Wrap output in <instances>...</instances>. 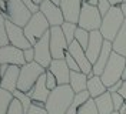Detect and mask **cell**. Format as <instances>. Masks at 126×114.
Here are the masks:
<instances>
[{"label": "cell", "mask_w": 126, "mask_h": 114, "mask_svg": "<svg viewBox=\"0 0 126 114\" xmlns=\"http://www.w3.org/2000/svg\"><path fill=\"white\" fill-rule=\"evenodd\" d=\"M75 99V91L70 84L59 86L57 89L50 91V96L46 101V110L49 114H67Z\"/></svg>", "instance_id": "cell-1"}, {"label": "cell", "mask_w": 126, "mask_h": 114, "mask_svg": "<svg viewBox=\"0 0 126 114\" xmlns=\"http://www.w3.org/2000/svg\"><path fill=\"white\" fill-rule=\"evenodd\" d=\"M125 16L122 13V10L119 6H113L110 9V12L103 17L102 26H100V34L106 41L113 43V40L116 38L118 33L120 31L123 23H125Z\"/></svg>", "instance_id": "cell-2"}, {"label": "cell", "mask_w": 126, "mask_h": 114, "mask_svg": "<svg viewBox=\"0 0 126 114\" xmlns=\"http://www.w3.org/2000/svg\"><path fill=\"white\" fill-rule=\"evenodd\" d=\"M125 67H126V57H123V56H120V54L113 51L109 59V63L105 67V71L100 76L103 84L109 89L113 84L120 81L122 80V73H123Z\"/></svg>", "instance_id": "cell-3"}, {"label": "cell", "mask_w": 126, "mask_h": 114, "mask_svg": "<svg viewBox=\"0 0 126 114\" xmlns=\"http://www.w3.org/2000/svg\"><path fill=\"white\" fill-rule=\"evenodd\" d=\"M46 73V68H43L36 61L27 63L20 68V76H19V83H17V90L29 93L34 87L40 77Z\"/></svg>", "instance_id": "cell-4"}, {"label": "cell", "mask_w": 126, "mask_h": 114, "mask_svg": "<svg viewBox=\"0 0 126 114\" xmlns=\"http://www.w3.org/2000/svg\"><path fill=\"white\" fill-rule=\"evenodd\" d=\"M50 29L52 27H50L49 22L46 20V17L42 14L40 12H37V13H34L32 16V19L24 26L23 30H24V34H26L27 40L30 41V44L34 46Z\"/></svg>", "instance_id": "cell-5"}, {"label": "cell", "mask_w": 126, "mask_h": 114, "mask_svg": "<svg viewBox=\"0 0 126 114\" xmlns=\"http://www.w3.org/2000/svg\"><path fill=\"white\" fill-rule=\"evenodd\" d=\"M102 20L103 17L96 6H90L87 3H83L82 12H80V17H79V22H78V26L80 29H85L89 33L100 30Z\"/></svg>", "instance_id": "cell-6"}, {"label": "cell", "mask_w": 126, "mask_h": 114, "mask_svg": "<svg viewBox=\"0 0 126 114\" xmlns=\"http://www.w3.org/2000/svg\"><path fill=\"white\" fill-rule=\"evenodd\" d=\"M4 16L13 24L24 29V26L32 19L33 13L24 6V3L22 0H9L7 1V12H6Z\"/></svg>", "instance_id": "cell-7"}, {"label": "cell", "mask_w": 126, "mask_h": 114, "mask_svg": "<svg viewBox=\"0 0 126 114\" xmlns=\"http://www.w3.org/2000/svg\"><path fill=\"white\" fill-rule=\"evenodd\" d=\"M50 50L53 60H63L69 51V43L62 31V27L50 29Z\"/></svg>", "instance_id": "cell-8"}, {"label": "cell", "mask_w": 126, "mask_h": 114, "mask_svg": "<svg viewBox=\"0 0 126 114\" xmlns=\"http://www.w3.org/2000/svg\"><path fill=\"white\" fill-rule=\"evenodd\" d=\"M33 47H34V61L47 70L50 67L52 61H53L52 50H50V30L47 31Z\"/></svg>", "instance_id": "cell-9"}, {"label": "cell", "mask_w": 126, "mask_h": 114, "mask_svg": "<svg viewBox=\"0 0 126 114\" xmlns=\"http://www.w3.org/2000/svg\"><path fill=\"white\" fill-rule=\"evenodd\" d=\"M0 64L23 67L26 64L23 50H20V49H17L12 44L0 47Z\"/></svg>", "instance_id": "cell-10"}, {"label": "cell", "mask_w": 126, "mask_h": 114, "mask_svg": "<svg viewBox=\"0 0 126 114\" xmlns=\"http://www.w3.org/2000/svg\"><path fill=\"white\" fill-rule=\"evenodd\" d=\"M39 12L46 17V20L49 22L50 27H60L63 23H64V17L60 7L52 3L50 0H46L45 3H42L39 7Z\"/></svg>", "instance_id": "cell-11"}, {"label": "cell", "mask_w": 126, "mask_h": 114, "mask_svg": "<svg viewBox=\"0 0 126 114\" xmlns=\"http://www.w3.org/2000/svg\"><path fill=\"white\" fill-rule=\"evenodd\" d=\"M6 26H7V36H9V41H10V44L17 47V49H20V50H27V49H30L33 46L30 44V41L27 40L26 37V34H24V30L23 27H19V26H16L13 23L7 20L6 22Z\"/></svg>", "instance_id": "cell-12"}, {"label": "cell", "mask_w": 126, "mask_h": 114, "mask_svg": "<svg viewBox=\"0 0 126 114\" xmlns=\"http://www.w3.org/2000/svg\"><path fill=\"white\" fill-rule=\"evenodd\" d=\"M83 3H85L83 0H60L59 7H60V10L63 13L64 22L78 24Z\"/></svg>", "instance_id": "cell-13"}, {"label": "cell", "mask_w": 126, "mask_h": 114, "mask_svg": "<svg viewBox=\"0 0 126 114\" xmlns=\"http://www.w3.org/2000/svg\"><path fill=\"white\" fill-rule=\"evenodd\" d=\"M69 53H70V56L75 59V61L78 63V66L80 67V71H82L83 74L87 76V74L93 70V64L89 61L85 49L79 44L78 41H73L72 44H69Z\"/></svg>", "instance_id": "cell-14"}, {"label": "cell", "mask_w": 126, "mask_h": 114, "mask_svg": "<svg viewBox=\"0 0 126 114\" xmlns=\"http://www.w3.org/2000/svg\"><path fill=\"white\" fill-rule=\"evenodd\" d=\"M103 43H105V38L103 36L100 34V31L96 30V31H90V40H89V44L86 47V56L89 61L94 64L97 59H99V54L102 51V47H103Z\"/></svg>", "instance_id": "cell-15"}, {"label": "cell", "mask_w": 126, "mask_h": 114, "mask_svg": "<svg viewBox=\"0 0 126 114\" xmlns=\"http://www.w3.org/2000/svg\"><path fill=\"white\" fill-rule=\"evenodd\" d=\"M49 70L56 77L59 86H66V84L70 83V68H69L64 59L63 60H53Z\"/></svg>", "instance_id": "cell-16"}, {"label": "cell", "mask_w": 126, "mask_h": 114, "mask_svg": "<svg viewBox=\"0 0 126 114\" xmlns=\"http://www.w3.org/2000/svg\"><path fill=\"white\" fill-rule=\"evenodd\" d=\"M20 68L17 66H9L7 71L3 74L1 81H0V87L4 89L6 91L13 93L17 90V83H19V76H20Z\"/></svg>", "instance_id": "cell-17"}, {"label": "cell", "mask_w": 126, "mask_h": 114, "mask_svg": "<svg viewBox=\"0 0 126 114\" xmlns=\"http://www.w3.org/2000/svg\"><path fill=\"white\" fill-rule=\"evenodd\" d=\"M27 94H29V97L32 99V101H40V103H45L46 104L47 99L50 96V90L47 89V86H46V76L45 74L37 80V83L34 84V87Z\"/></svg>", "instance_id": "cell-18"}, {"label": "cell", "mask_w": 126, "mask_h": 114, "mask_svg": "<svg viewBox=\"0 0 126 114\" xmlns=\"http://www.w3.org/2000/svg\"><path fill=\"white\" fill-rule=\"evenodd\" d=\"M112 53H113V46H112V43L105 40L103 47H102V51H100V54H99V59H97V61L93 64L94 76H102V73L105 71L106 64L109 63V59H110V56H112Z\"/></svg>", "instance_id": "cell-19"}, {"label": "cell", "mask_w": 126, "mask_h": 114, "mask_svg": "<svg viewBox=\"0 0 126 114\" xmlns=\"http://www.w3.org/2000/svg\"><path fill=\"white\" fill-rule=\"evenodd\" d=\"M94 104L99 114H113L115 113V106H113V100H112V93H105L103 96L94 99Z\"/></svg>", "instance_id": "cell-20"}, {"label": "cell", "mask_w": 126, "mask_h": 114, "mask_svg": "<svg viewBox=\"0 0 126 114\" xmlns=\"http://www.w3.org/2000/svg\"><path fill=\"white\" fill-rule=\"evenodd\" d=\"M87 91H89L90 97L94 100L97 97H100V96H103L105 93H108V87L103 84L100 76H94L93 78L87 80Z\"/></svg>", "instance_id": "cell-21"}, {"label": "cell", "mask_w": 126, "mask_h": 114, "mask_svg": "<svg viewBox=\"0 0 126 114\" xmlns=\"http://www.w3.org/2000/svg\"><path fill=\"white\" fill-rule=\"evenodd\" d=\"M70 87L75 94L87 90V76L82 71H70Z\"/></svg>", "instance_id": "cell-22"}, {"label": "cell", "mask_w": 126, "mask_h": 114, "mask_svg": "<svg viewBox=\"0 0 126 114\" xmlns=\"http://www.w3.org/2000/svg\"><path fill=\"white\" fill-rule=\"evenodd\" d=\"M112 46H113V51H115V53H118V54H120V56L126 57V20H125V23H123L120 31L118 33L116 38L113 40Z\"/></svg>", "instance_id": "cell-23"}, {"label": "cell", "mask_w": 126, "mask_h": 114, "mask_svg": "<svg viewBox=\"0 0 126 114\" xmlns=\"http://www.w3.org/2000/svg\"><path fill=\"white\" fill-rule=\"evenodd\" d=\"M92 99L90 97V94H89V91H82V93H78V94H75V99H73V103H72L70 108H69V111L67 114H78V111L82 108V107L86 104L89 100Z\"/></svg>", "instance_id": "cell-24"}, {"label": "cell", "mask_w": 126, "mask_h": 114, "mask_svg": "<svg viewBox=\"0 0 126 114\" xmlns=\"http://www.w3.org/2000/svg\"><path fill=\"white\" fill-rule=\"evenodd\" d=\"M13 99L15 97L10 91H6L4 89L0 87V114H7V110Z\"/></svg>", "instance_id": "cell-25"}, {"label": "cell", "mask_w": 126, "mask_h": 114, "mask_svg": "<svg viewBox=\"0 0 126 114\" xmlns=\"http://www.w3.org/2000/svg\"><path fill=\"white\" fill-rule=\"evenodd\" d=\"M60 27H62V31H63V34H64V37H66V40H67V43L72 44L75 41V34H76V30H78L79 26L75 24V23L64 22Z\"/></svg>", "instance_id": "cell-26"}, {"label": "cell", "mask_w": 126, "mask_h": 114, "mask_svg": "<svg viewBox=\"0 0 126 114\" xmlns=\"http://www.w3.org/2000/svg\"><path fill=\"white\" fill-rule=\"evenodd\" d=\"M12 94H13V97H15L16 100L20 101V104L23 106L24 114H26L27 113V110L30 108V106L33 104V101H32V99L29 97V94H27V93H23V91H20V90H15Z\"/></svg>", "instance_id": "cell-27"}, {"label": "cell", "mask_w": 126, "mask_h": 114, "mask_svg": "<svg viewBox=\"0 0 126 114\" xmlns=\"http://www.w3.org/2000/svg\"><path fill=\"white\" fill-rule=\"evenodd\" d=\"M6 16L0 14V47H4V46H9L10 41H9V36H7V26H6Z\"/></svg>", "instance_id": "cell-28"}, {"label": "cell", "mask_w": 126, "mask_h": 114, "mask_svg": "<svg viewBox=\"0 0 126 114\" xmlns=\"http://www.w3.org/2000/svg\"><path fill=\"white\" fill-rule=\"evenodd\" d=\"M89 40H90V33L85 29H80L78 27V30H76V34H75V41H78L79 44L82 46L85 50H86L87 44H89Z\"/></svg>", "instance_id": "cell-29"}, {"label": "cell", "mask_w": 126, "mask_h": 114, "mask_svg": "<svg viewBox=\"0 0 126 114\" xmlns=\"http://www.w3.org/2000/svg\"><path fill=\"white\" fill-rule=\"evenodd\" d=\"M78 114H99L97 108H96V104H94V100L93 99L89 100L86 104L78 111Z\"/></svg>", "instance_id": "cell-30"}, {"label": "cell", "mask_w": 126, "mask_h": 114, "mask_svg": "<svg viewBox=\"0 0 126 114\" xmlns=\"http://www.w3.org/2000/svg\"><path fill=\"white\" fill-rule=\"evenodd\" d=\"M45 76H46V86H47V89H49L50 91H53L55 89H57V87H59V83H57L56 77L53 76V73H52L49 68L46 70Z\"/></svg>", "instance_id": "cell-31"}, {"label": "cell", "mask_w": 126, "mask_h": 114, "mask_svg": "<svg viewBox=\"0 0 126 114\" xmlns=\"http://www.w3.org/2000/svg\"><path fill=\"white\" fill-rule=\"evenodd\" d=\"M7 114H24L23 106L20 104L19 100L13 99V101L10 103V107H9V110H7Z\"/></svg>", "instance_id": "cell-32"}, {"label": "cell", "mask_w": 126, "mask_h": 114, "mask_svg": "<svg viewBox=\"0 0 126 114\" xmlns=\"http://www.w3.org/2000/svg\"><path fill=\"white\" fill-rule=\"evenodd\" d=\"M96 7H97V10L100 12L102 17H105V16L110 12V9L113 7V6L110 4L109 0H99V3H97V6H96Z\"/></svg>", "instance_id": "cell-33"}, {"label": "cell", "mask_w": 126, "mask_h": 114, "mask_svg": "<svg viewBox=\"0 0 126 114\" xmlns=\"http://www.w3.org/2000/svg\"><path fill=\"white\" fill-rule=\"evenodd\" d=\"M112 100H113V106H115V111H118L122 108V106L126 103V100L119 94V93H112Z\"/></svg>", "instance_id": "cell-34"}, {"label": "cell", "mask_w": 126, "mask_h": 114, "mask_svg": "<svg viewBox=\"0 0 126 114\" xmlns=\"http://www.w3.org/2000/svg\"><path fill=\"white\" fill-rule=\"evenodd\" d=\"M64 60H66V63H67V66H69V68H70V71H80V67L78 66V63L75 61V59L70 56L69 51H67V54H66Z\"/></svg>", "instance_id": "cell-35"}, {"label": "cell", "mask_w": 126, "mask_h": 114, "mask_svg": "<svg viewBox=\"0 0 126 114\" xmlns=\"http://www.w3.org/2000/svg\"><path fill=\"white\" fill-rule=\"evenodd\" d=\"M26 114H49V113H47V110L45 107H39V106H36V104H32Z\"/></svg>", "instance_id": "cell-36"}, {"label": "cell", "mask_w": 126, "mask_h": 114, "mask_svg": "<svg viewBox=\"0 0 126 114\" xmlns=\"http://www.w3.org/2000/svg\"><path fill=\"white\" fill-rule=\"evenodd\" d=\"M23 53H24V60H26V64L34 61V47H30V49L24 50Z\"/></svg>", "instance_id": "cell-37"}, {"label": "cell", "mask_w": 126, "mask_h": 114, "mask_svg": "<svg viewBox=\"0 0 126 114\" xmlns=\"http://www.w3.org/2000/svg\"><path fill=\"white\" fill-rule=\"evenodd\" d=\"M22 1H23V3H24V6H26V7L29 9V10H30V12L33 13V14L39 12V6H36L33 0H22Z\"/></svg>", "instance_id": "cell-38"}, {"label": "cell", "mask_w": 126, "mask_h": 114, "mask_svg": "<svg viewBox=\"0 0 126 114\" xmlns=\"http://www.w3.org/2000/svg\"><path fill=\"white\" fill-rule=\"evenodd\" d=\"M122 84H123V81L120 80V81H118L116 84H113L112 87H109V89H108V91H109V93H119L120 87H122Z\"/></svg>", "instance_id": "cell-39"}, {"label": "cell", "mask_w": 126, "mask_h": 114, "mask_svg": "<svg viewBox=\"0 0 126 114\" xmlns=\"http://www.w3.org/2000/svg\"><path fill=\"white\" fill-rule=\"evenodd\" d=\"M119 94H120V96L126 100V81H123L122 87H120V90H119Z\"/></svg>", "instance_id": "cell-40"}, {"label": "cell", "mask_w": 126, "mask_h": 114, "mask_svg": "<svg viewBox=\"0 0 126 114\" xmlns=\"http://www.w3.org/2000/svg\"><path fill=\"white\" fill-rule=\"evenodd\" d=\"M109 1H110L112 6H120L123 3V0H109Z\"/></svg>", "instance_id": "cell-41"}, {"label": "cell", "mask_w": 126, "mask_h": 114, "mask_svg": "<svg viewBox=\"0 0 126 114\" xmlns=\"http://www.w3.org/2000/svg\"><path fill=\"white\" fill-rule=\"evenodd\" d=\"M119 7H120V10H122V13H123V16H125V19H126V3L123 1Z\"/></svg>", "instance_id": "cell-42"}, {"label": "cell", "mask_w": 126, "mask_h": 114, "mask_svg": "<svg viewBox=\"0 0 126 114\" xmlns=\"http://www.w3.org/2000/svg\"><path fill=\"white\" fill-rule=\"evenodd\" d=\"M97 3H99V0H87V4H90V6H97Z\"/></svg>", "instance_id": "cell-43"}, {"label": "cell", "mask_w": 126, "mask_h": 114, "mask_svg": "<svg viewBox=\"0 0 126 114\" xmlns=\"http://www.w3.org/2000/svg\"><path fill=\"white\" fill-rule=\"evenodd\" d=\"M119 114H126V103L122 106V108L119 110Z\"/></svg>", "instance_id": "cell-44"}, {"label": "cell", "mask_w": 126, "mask_h": 114, "mask_svg": "<svg viewBox=\"0 0 126 114\" xmlns=\"http://www.w3.org/2000/svg\"><path fill=\"white\" fill-rule=\"evenodd\" d=\"M33 1H34V4H36V6H39V7H40V4H42V3H45L46 0H33Z\"/></svg>", "instance_id": "cell-45"}, {"label": "cell", "mask_w": 126, "mask_h": 114, "mask_svg": "<svg viewBox=\"0 0 126 114\" xmlns=\"http://www.w3.org/2000/svg\"><path fill=\"white\" fill-rule=\"evenodd\" d=\"M122 81H126V67L123 70V73H122Z\"/></svg>", "instance_id": "cell-46"}, {"label": "cell", "mask_w": 126, "mask_h": 114, "mask_svg": "<svg viewBox=\"0 0 126 114\" xmlns=\"http://www.w3.org/2000/svg\"><path fill=\"white\" fill-rule=\"evenodd\" d=\"M50 1H52V3H55V4H57V6L60 4V0H50Z\"/></svg>", "instance_id": "cell-47"}, {"label": "cell", "mask_w": 126, "mask_h": 114, "mask_svg": "<svg viewBox=\"0 0 126 114\" xmlns=\"http://www.w3.org/2000/svg\"><path fill=\"white\" fill-rule=\"evenodd\" d=\"M1 77H3V74H1V64H0V81H1Z\"/></svg>", "instance_id": "cell-48"}, {"label": "cell", "mask_w": 126, "mask_h": 114, "mask_svg": "<svg viewBox=\"0 0 126 114\" xmlns=\"http://www.w3.org/2000/svg\"><path fill=\"white\" fill-rule=\"evenodd\" d=\"M1 13H3V10H1V6H0V14H1Z\"/></svg>", "instance_id": "cell-49"}, {"label": "cell", "mask_w": 126, "mask_h": 114, "mask_svg": "<svg viewBox=\"0 0 126 114\" xmlns=\"http://www.w3.org/2000/svg\"><path fill=\"white\" fill-rule=\"evenodd\" d=\"M113 114H119V113H118V111H115V113H113Z\"/></svg>", "instance_id": "cell-50"}, {"label": "cell", "mask_w": 126, "mask_h": 114, "mask_svg": "<svg viewBox=\"0 0 126 114\" xmlns=\"http://www.w3.org/2000/svg\"><path fill=\"white\" fill-rule=\"evenodd\" d=\"M83 1H85V3H87V0H83Z\"/></svg>", "instance_id": "cell-51"}, {"label": "cell", "mask_w": 126, "mask_h": 114, "mask_svg": "<svg viewBox=\"0 0 126 114\" xmlns=\"http://www.w3.org/2000/svg\"><path fill=\"white\" fill-rule=\"evenodd\" d=\"M3 1H9V0H3Z\"/></svg>", "instance_id": "cell-52"}, {"label": "cell", "mask_w": 126, "mask_h": 114, "mask_svg": "<svg viewBox=\"0 0 126 114\" xmlns=\"http://www.w3.org/2000/svg\"><path fill=\"white\" fill-rule=\"evenodd\" d=\"M123 1H125V3H126V0H123Z\"/></svg>", "instance_id": "cell-53"}]
</instances>
